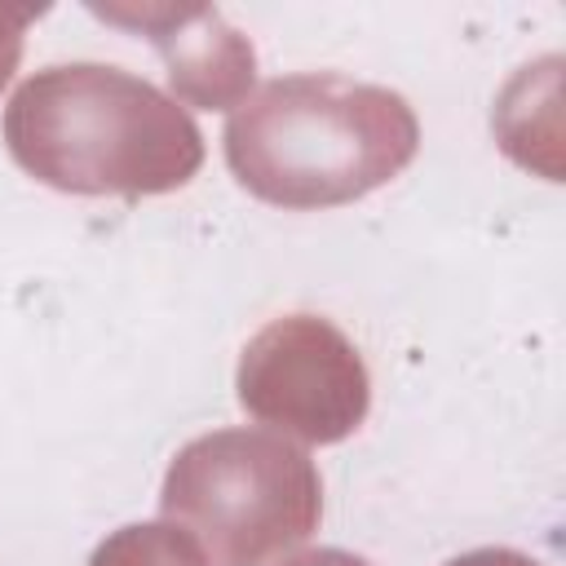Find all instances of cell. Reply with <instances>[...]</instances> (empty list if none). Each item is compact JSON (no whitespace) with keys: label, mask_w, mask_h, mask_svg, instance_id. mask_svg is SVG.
<instances>
[{"label":"cell","mask_w":566,"mask_h":566,"mask_svg":"<svg viewBox=\"0 0 566 566\" xmlns=\"http://www.w3.org/2000/svg\"><path fill=\"white\" fill-rule=\"evenodd\" d=\"M239 402L310 442H336L367 411V371L336 327L292 314L243 349Z\"/></svg>","instance_id":"obj_4"},{"label":"cell","mask_w":566,"mask_h":566,"mask_svg":"<svg viewBox=\"0 0 566 566\" xmlns=\"http://www.w3.org/2000/svg\"><path fill=\"white\" fill-rule=\"evenodd\" d=\"M283 566H371V562H363V557H354L345 548H310V553L287 557Z\"/></svg>","instance_id":"obj_8"},{"label":"cell","mask_w":566,"mask_h":566,"mask_svg":"<svg viewBox=\"0 0 566 566\" xmlns=\"http://www.w3.org/2000/svg\"><path fill=\"white\" fill-rule=\"evenodd\" d=\"M111 22L150 31L168 57V80L199 106H230L252 84V44L221 22L217 9H97Z\"/></svg>","instance_id":"obj_5"},{"label":"cell","mask_w":566,"mask_h":566,"mask_svg":"<svg viewBox=\"0 0 566 566\" xmlns=\"http://www.w3.org/2000/svg\"><path fill=\"white\" fill-rule=\"evenodd\" d=\"M9 155L44 186L71 195H164L203 164L186 106L155 84L97 62L44 66L4 111Z\"/></svg>","instance_id":"obj_2"},{"label":"cell","mask_w":566,"mask_h":566,"mask_svg":"<svg viewBox=\"0 0 566 566\" xmlns=\"http://www.w3.org/2000/svg\"><path fill=\"white\" fill-rule=\"evenodd\" d=\"M88 566H212L208 553L172 522H137L106 535Z\"/></svg>","instance_id":"obj_6"},{"label":"cell","mask_w":566,"mask_h":566,"mask_svg":"<svg viewBox=\"0 0 566 566\" xmlns=\"http://www.w3.org/2000/svg\"><path fill=\"white\" fill-rule=\"evenodd\" d=\"M27 18H31V9H0V84L9 80L13 62H18V35H22Z\"/></svg>","instance_id":"obj_7"},{"label":"cell","mask_w":566,"mask_h":566,"mask_svg":"<svg viewBox=\"0 0 566 566\" xmlns=\"http://www.w3.org/2000/svg\"><path fill=\"white\" fill-rule=\"evenodd\" d=\"M420 146L402 93L336 71L279 75L226 119V164L279 208H336L398 177Z\"/></svg>","instance_id":"obj_1"},{"label":"cell","mask_w":566,"mask_h":566,"mask_svg":"<svg viewBox=\"0 0 566 566\" xmlns=\"http://www.w3.org/2000/svg\"><path fill=\"white\" fill-rule=\"evenodd\" d=\"M451 566H535V562H526L517 553H469V557H460Z\"/></svg>","instance_id":"obj_9"},{"label":"cell","mask_w":566,"mask_h":566,"mask_svg":"<svg viewBox=\"0 0 566 566\" xmlns=\"http://www.w3.org/2000/svg\"><path fill=\"white\" fill-rule=\"evenodd\" d=\"M159 504L212 566H270L314 535L323 486L287 433L217 429L177 451Z\"/></svg>","instance_id":"obj_3"}]
</instances>
